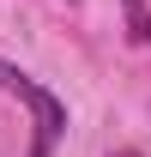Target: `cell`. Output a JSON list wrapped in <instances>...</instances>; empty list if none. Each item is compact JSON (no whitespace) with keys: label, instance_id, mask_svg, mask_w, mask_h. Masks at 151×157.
<instances>
[{"label":"cell","instance_id":"obj_1","mask_svg":"<svg viewBox=\"0 0 151 157\" xmlns=\"http://www.w3.org/2000/svg\"><path fill=\"white\" fill-rule=\"evenodd\" d=\"M0 85L12 91V97L30 109V121H37V139H30V157H48L60 145V133H67V103L55 97V91H42L30 73H18V67H6L0 60Z\"/></svg>","mask_w":151,"mask_h":157},{"label":"cell","instance_id":"obj_2","mask_svg":"<svg viewBox=\"0 0 151 157\" xmlns=\"http://www.w3.org/2000/svg\"><path fill=\"white\" fill-rule=\"evenodd\" d=\"M121 6H127V36L145 48V42H151V6H145V0H121Z\"/></svg>","mask_w":151,"mask_h":157},{"label":"cell","instance_id":"obj_3","mask_svg":"<svg viewBox=\"0 0 151 157\" xmlns=\"http://www.w3.org/2000/svg\"><path fill=\"white\" fill-rule=\"evenodd\" d=\"M115 157H139V151H115Z\"/></svg>","mask_w":151,"mask_h":157},{"label":"cell","instance_id":"obj_4","mask_svg":"<svg viewBox=\"0 0 151 157\" xmlns=\"http://www.w3.org/2000/svg\"><path fill=\"white\" fill-rule=\"evenodd\" d=\"M67 6H79V0H67Z\"/></svg>","mask_w":151,"mask_h":157}]
</instances>
